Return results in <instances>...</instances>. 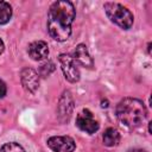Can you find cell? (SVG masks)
I'll return each instance as SVG.
<instances>
[{"instance_id":"obj_15","label":"cell","mask_w":152,"mask_h":152,"mask_svg":"<svg viewBox=\"0 0 152 152\" xmlns=\"http://www.w3.org/2000/svg\"><path fill=\"white\" fill-rule=\"evenodd\" d=\"M6 91H7V89H6V84L4 83V81L0 80V99L4 97V96L6 95Z\"/></svg>"},{"instance_id":"obj_4","label":"cell","mask_w":152,"mask_h":152,"mask_svg":"<svg viewBox=\"0 0 152 152\" xmlns=\"http://www.w3.org/2000/svg\"><path fill=\"white\" fill-rule=\"evenodd\" d=\"M59 59V63H61V68H62V71L65 76V78L69 81V82H77L80 80V70H78V66H77V63L75 62V59L69 56V55H59L58 57Z\"/></svg>"},{"instance_id":"obj_7","label":"cell","mask_w":152,"mask_h":152,"mask_svg":"<svg viewBox=\"0 0 152 152\" xmlns=\"http://www.w3.org/2000/svg\"><path fill=\"white\" fill-rule=\"evenodd\" d=\"M20 81H21L24 89L28 93L33 94L39 88V75L37 74L36 70L31 68H25L21 70Z\"/></svg>"},{"instance_id":"obj_16","label":"cell","mask_w":152,"mask_h":152,"mask_svg":"<svg viewBox=\"0 0 152 152\" xmlns=\"http://www.w3.org/2000/svg\"><path fill=\"white\" fill-rule=\"evenodd\" d=\"M128 152H146V151L141 150V148H133V150H129Z\"/></svg>"},{"instance_id":"obj_13","label":"cell","mask_w":152,"mask_h":152,"mask_svg":"<svg viewBox=\"0 0 152 152\" xmlns=\"http://www.w3.org/2000/svg\"><path fill=\"white\" fill-rule=\"evenodd\" d=\"M53 70H55V64H53L52 62L48 61V62H45L44 64L40 65V68H39V74H38V75H40V76H43V77H46V76H49Z\"/></svg>"},{"instance_id":"obj_17","label":"cell","mask_w":152,"mask_h":152,"mask_svg":"<svg viewBox=\"0 0 152 152\" xmlns=\"http://www.w3.org/2000/svg\"><path fill=\"white\" fill-rule=\"evenodd\" d=\"M2 51H4V43H2V40L0 39V55L2 53Z\"/></svg>"},{"instance_id":"obj_1","label":"cell","mask_w":152,"mask_h":152,"mask_svg":"<svg viewBox=\"0 0 152 152\" xmlns=\"http://www.w3.org/2000/svg\"><path fill=\"white\" fill-rule=\"evenodd\" d=\"M75 18V8L70 1H55L48 12V31L50 36L64 42L71 34V24Z\"/></svg>"},{"instance_id":"obj_10","label":"cell","mask_w":152,"mask_h":152,"mask_svg":"<svg viewBox=\"0 0 152 152\" xmlns=\"http://www.w3.org/2000/svg\"><path fill=\"white\" fill-rule=\"evenodd\" d=\"M76 63L86 66V68H91L93 66V59L87 50V46L84 44H78L74 51V57Z\"/></svg>"},{"instance_id":"obj_12","label":"cell","mask_w":152,"mask_h":152,"mask_svg":"<svg viewBox=\"0 0 152 152\" xmlns=\"http://www.w3.org/2000/svg\"><path fill=\"white\" fill-rule=\"evenodd\" d=\"M12 17V7L6 1H0V25L10 21Z\"/></svg>"},{"instance_id":"obj_2","label":"cell","mask_w":152,"mask_h":152,"mask_svg":"<svg viewBox=\"0 0 152 152\" xmlns=\"http://www.w3.org/2000/svg\"><path fill=\"white\" fill-rule=\"evenodd\" d=\"M146 108L144 103L133 97L121 100L116 106V116L125 126L134 128L140 126L146 119Z\"/></svg>"},{"instance_id":"obj_9","label":"cell","mask_w":152,"mask_h":152,"mask_svg":"<svg viewBox=\"0 0 152 152\" xmlns=\"http://www.w3.org/2000/svg\"><path fill=\"white\" fill-rule=\"evenodd\" d=\"M28 55L34 61H42L48 57L49 55V48L48 44L43 40H36L28 45Z\"/></svg>"},{"instance_id":"obj_11","label":"cell","mask_w":152,"mask_h":152,"mask_svg":"<svg viewBox=\"0 0 152 152\" xmlns=\"http://www.w3.org/2000/svg\"><path fill=\"white\" fill-rule=\"evenodd\" d=\"M102 139H103V144L106 146H115L120 141V134L115 128L109 127L104 131Z\"/></svg>"},{"instance_id":"obj_3","label":"cell","mask_w":152,"mask_h":152,"mask_svg":"<svg viewBox=\"0 0 152 152\" xmlns=\"http://www.w3.org/2000/svg\"><path fill=\"white\" fill-rule=\"evenodd\" d=\"M104 11L110 21H113L121 28L128 30L133 25V14L122 5L116 2H106Z\"/></svg>"},{"instance_id":"obj_6","label":"cell","mask_w":152,"mask_h":152,"mask_svg":"<svg viewBox=\"0 0 152 152\" xmlns=\"http://www.w3.org/2000/svg\"><path fill=\"white\" fill-rule=\"evenodd\" d=\"M48 146L53 152H74L75 147H76L74 139L68 137V135L49 138L48 139Z\"/></svg>"},{"instance_id":"obj_5","label":"cell","mask_w":152,"mask_h":152,"mask_svg":"<svg viewBox=\"0 0 152 152\" xmlns=\"http://www.w3.org/2000/svg\"><path fill=\"white\" fill-rule=\"evenodd\" d=\"M76 125L81 131L89 133V134H93L99 129V122L95 120L93 113L89 109H83L77 115Z\"/></svg>"},{"instance_id":"obj_14","label":"cell","mask_w":152,"mask_h":152,"mask_svg":"<svg viewBox=\"0 0 152 152\" xmlns=\"http://www.w3.org/2000/svg\"><path fill=\"white\" fill-rule=\"evenodd\" d=\"M0 152H25V150L17 142H7L2 145Z\"/></svg>"},{"instance_id":"obj_8","label":"cell","mask_w":152,"mask_h":152,"mask_svg":"<svg viewBox=\"0 0 152 152\" xmlns=\"http://www.w3.org/2000/svg\"><path fill=\"white\" fill-rule=\"evenodd\" d=\"M74 109V100L70 91H64L57 106V114L61 121H68Z\"/></svg>"},{"instance_id":"obj_18","label":"cell","mask_w":152,"mask_h":152,"mask_svg":"<svg viewBox=\"0 0 152 152\" xmlns=\"http://www.w3.org/2000/svg\"><path fill=\"white\" fill-rule=\"evenodd\" d=\"M102 107H108V102H107V100L102 101Z\"/></svg>"}]
</instances>
